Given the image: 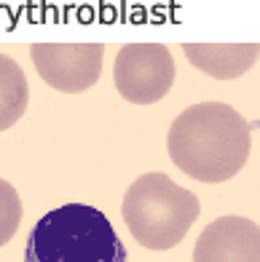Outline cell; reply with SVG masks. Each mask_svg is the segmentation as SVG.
<instances>
[{
	"label": "cell",
	"mask_w": 260,
	"mask_h": 262,
	"mask_svg": "<svg viewBox=\"0 0 260 262\" xmlns=\"http://www.w3.org/2000/svg\"><path fill=\"white\" fill-rule=\"evenodd\" d=\"M252 128L231 104L198 102L174 118L167 134L172 163L196 182H226L244 169Z\"/></svg>",
	"instance_id": "cell-1"
},
{
	"label": "cell",
	"mask_w": 260,
	"mask_h": 262,
	"mask_svg": "<svg viewBox=\"0 0 260 262\" xmlns=\"http://www.w3.org/2000/svg\"><path fill=\"white\" fill-rule=\"evenodd\" d=\"M25 262H126V246L97 206L62 204L32 225Z\"/></svg>",
	"instance_id": "cell-2"
},
{
	"label": "cell",
	"mask_w": 260,
	"mask_h": 262,
	"mask_svg": "<svg viewBox=\"0 0 260 262\" xmlns=\"http://www.w3.org/2000/svg\"><path fill=\"white\" fill-rule=\"evenodd\" d=\"M202 214L196 193L180 187L161 171H148L129 185L121 217L139 246L167 252L177 246Z\"/></svg>",
	"instance_id": "cell-3"
},
{
	"label": "cell",
	"mask_w": 260,
	"mask_h": 262,
	"mask_svg": "<svg viewBox=\"0 0 260 262\" xmlns=\"http://www.w3.org/2000/svg\"><path fill=\"white\" fill-rule=\"evenodd\" d=\"M174 75V56L164 43H126L113 64L115 89L132 104H153L164 99Z\"/></svg>",
	"instance_id": "cell-4"
},
{
	"label": "cell",
	"mask_w": 260,
	"mask_h": 262,
	"mask_svg": "<svg viewBox=\"0 0 260 262\" xmlns=\"http://www.w3.org/2000/svg\"><path fill=\"white\" fill-rule=\"evenodd\" d=\"M30 56L41 78L62 94H81L102 75V43H32Z\"/></svg>",
	"instance_id": "cell-5"
},
{
	"label": "cell",
	"mask_w": 260,
	"mask_h": 262,
	"mask_svg": "<svg viewBox=\"0 0 260 262\" xmlns=\"http://www.w3.org/2000/svg\"><path fill=\"white\" fill-rule=\"evenodd\" d=\"M193 262H260V225L247 217H217L202 230Z\"/></svg>",
	"instance_id": "cell-6"
},
{
	"label": "cell",
	"mask_w": 260,
	"mask_h": 262,
	"mask_svg": "<svg viewBox=\"0 0 260 262\" xmlns=\"http://www.w3.org/2000/svg\"><path fill=\"white\" fill-rule=\"evenodd\" d=\"M183 54L196 70L217 80L244 75L260 54L257 43H183Z\"/></svg>",
	"instance_id": "cell-7"
},
{
	"label": "cell",
	"mask_w": 260,
	"mask_h": 262,
	"mask_svg": "<svg viewBox=\"0 0 260 262\" xmlns=\"http://www.w3.org/2000/svg\"><path fill=\"white\" fill-rule=\"evenodd\" d=\"M30 102V83L27 75L14 59L0 54V131L19 123L27 113Z\"/></svg>",
	"instance_id": "cell-8"
},
{
	"label": "cell",
	"mask_w": 260,
	"mask_h": 262,
	"mask_svg": "<svg viewBox=\"0 0 260 262\" xmlns=\"http://www.w3.org/2000/svg\"><path fill=\"white\" fill-rule=\"evenodd\" d=\"M22 217H25V206L19 201L16 187L6 180H0V246H6L14 238Z\"/></svg>",
	"instance_id": "cell-9"
}]
</instances>
